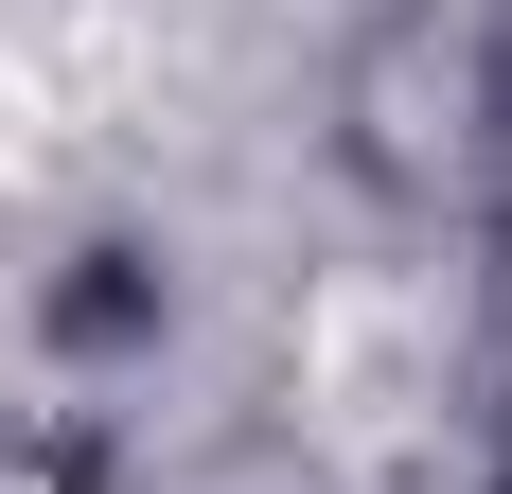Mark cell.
<instances>
[{
    "instance_id": "cell-1",
    "label": "cell",
    "mask_w": 512,
    "mask_h": 494,
    "mask_svg": "<svg viewBox=\"0 0 512 494\" xmlns=\"http://www.w3.org/2000/svg\"><path fill=\"white\" fill-rule=\"evenodd\" d=\"M301 406H318L354 459H389L424 406H442V336H424V300H407V283H336L318 336H301Z\"/></svg>"
},
{
    "instance_id": "cell-2",
    "label": "cell",
    "mask_w": 512,
    "mask_h": 494,
    "mask_svg": "<svg viewBox=\"0 0 512 494\" xmlns=\"http://www.w3.org/2000/svg\"><path fill=\"white\" fill-rule=\"evenodd\" d=\"M142 89V18H53L36 53H0V177H53L71 142H106Z\"/></svg>"
}]
</instances>
